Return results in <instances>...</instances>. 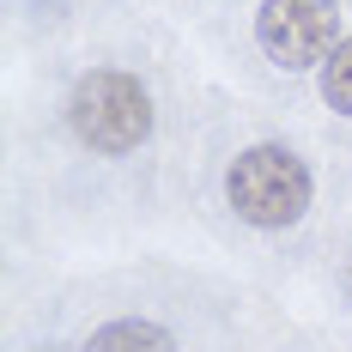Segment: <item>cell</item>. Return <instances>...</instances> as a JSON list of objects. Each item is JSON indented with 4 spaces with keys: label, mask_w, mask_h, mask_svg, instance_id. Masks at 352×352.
<instances>
[{
    "label": "cell",
    "mask_w": 352,
    "mask_h": 352,
    "mask_svg": "<svg viewBox=\"0 0 352 352\" xmlns=\"http://www.w3.org/2000/svg\"><path fill=\"white\" fill-rule=\"evenodd\" d=\"M225 195L237 219L261 225V231H285L310 212V195H316V176L310 164L280 140H261V146H243L225 170Z\"/></svg>",
    "instance_id": "obj_1"
},
{
    "label": "cell",
    "mask_w": 352,
    "mask_h": 352,
    "mask_svg": "<svg viewBox=\"0 0 352 352\" xmlns=\"http://www.w3.org/2000/svg\"><path fill=\"white\" fill-rule=\"evenodd\" d=\"M67 122H73V134L91 146V152L122 158V152L146 146V134H152V91H146L134 73H122V67H98V73H85V79L73 85Z\"/></svg>",
    "instance_id": "obj_2"
},
{
    "label": "cell",
    "mask_w": 352,
    "mask_h": 352,
    "mask_svg": "<svg viewBox=\"0 0 352 352\" xmlns=\"http://www.w3.org/2000/svg\"><path fill=\"white\" fill-rule=\"evenodd\" d=\"M255 36L274 67L304 73L340 49V6L334 0H261Z\"/></svg>",
    "instance_id": "obj_3"
},
{
    "label": "cell",
    "mask_w": 352,
    "mask_h": 352,
    "mask_svg": "<svg viewBox=\"0 0 352 352\" xmlns=\"http://www.w3.org/2000/svg\"><path fill=\"white\" fill-rule=\"evenodd\" d=\"M85 352H176V340L146 316H122V322H104L85 340Z\"/></svg>",
    "instance_id": "obj_4"
},
{
    "label": "cell",
    "mask_w": 352,
    "mask_h": 352,
    "mask_svg": "<svg viewBox=\"0 0 352 352\" xmlns=\"http://www.w3.org/2000/svg\"><path fill=\"white\" fill-rule=\"evenodd\" d=\"M322 98H328V109L352 116V36L322 61Z\"/></svg>",
    "instance_id": "obj_5"
},
{
    "label": "cell",
    "mask_w": 352,
    "mask_h": 352,
    "mask_svg": "<svg viewBox=\"0 0 352 352\" xmlns=\"http://www.w3.org/2000/svg\"><path fill=\"white\" fill-rule=\"evenodd\" d=\"M346 292H352V267H346Z\"/></svg>",
    "instance_id": "obj_6"
},
{
    "label": "cell",
    "mask_w": 352,
    "mask_h": 352,
    "mask_svg": "<svg viewBox=\"0 0 352 352\" xmlns=\"http://www.w3.org/2000/svg\"><path fill=\"white\" fill-rule=\"evenodd\" d=\"M36 352H55V346H36Z\"/></svg>",
    "instance_id": "obj_7"
}]
</instances>
